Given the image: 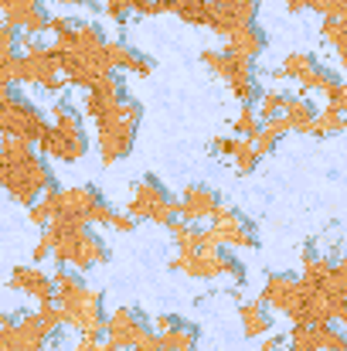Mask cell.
Returning a JSON list of instances; mask_svg holds the SVG:
<instances>
[{"label": "cell", "instance_id": "6da1fadb", "mask_svg": "<svg viewBox=\"0 0 347 351\" xmlns=\"http://www.w3.org/2000/svg\"><path fill=\"white\" fill-rule=\"evenodd\" d=\"M96 123V147H99V160L116 164L133 150L136 140V126H140V106L133 99H119Z\"/></svg>", "mask_w": 347, "mask_h": 351}, {"label": "cell", "instance_id": "7a4b0ae2", "mask_svg": "<svg viewBox=\"0 0 347 351\" xmlns=\"http://www.w3.org/2000/svg\"><path fill=\"white\" fill-rule=\"evenodd\" d=\"M48 133L41 136V143H38V150L44 154V157H51V160H65V164H75V160H82L86 157V150H89V136H86V130H82V119L79 113L68 106V103H55L51 106V113H48Z\"/></svg>", "mask_w": 347, "mask_h": 351}, {"label": "cell", "instance_id": "3957f363", "mask_svg": "<svg viewBox=\"0 0 347 351\" xmlns=\"http://www.w3.org/2000/svg\"><path fill=\"white\" fill-rule=\"evenodd\" d=\"M17 45H21V82L24 86H38L44 93H62L68 86L62 79L58 51L51 45H38L34 34H17Z\"/></svg>", "mask_w": 347, "mask_h": 351}, {"label": "cell", "instance_id": "277c9868", "mask_svg": "<svg viewBox=\"0 0 347 351\" xmlns=\"http://www.w3.org/2000/svg\"><path fill=\"white\" fill-rule=\"evenodd\" d=\"M48 117L31 103V99H24V96H14V93H7L3 99H0V136H21V140H27V143H41V136L48 133Z\"/></svg>", "mask_w": 347, "mask_h": 351}, {"label": "cell", "instance_id": "5b68a950", "mask_svg": "<svg viewBox=\"0 0 347 351\" xmlns=\"http://www.w3.org/2000/svg\"><path fill=\"white\" fill-rule=\"evenodd\" d=\"M201 62L229 82L238 103H252L259 96V79H255V65H252L255 58H242L229 48H222V51H201Z\"/></svg>", "mask_w": 347, "mask_h": 351}, {"label": "cell", "instance_id": "8992f818", "mask_svg": "<svg viewBox=\"0 0 347 351\" xmlns=\"http://www.w3.org/2000/svg\"><path fill=\"white\" fill-rule=\"evenodd\" d=\"M3 188H7V195H10L14 202L34 205L38 195H44L48 188H55V178H51V167L44 164V157L31 154V157L21 160V164H7Z\"/></svg>", "mask_w": 347, "mask_h": 351}, {"label": "cell", "instance_id": "52a82bcc", "mask_svg": "<svg viewBox=\"0 0 347 351\" xmlns=\"http://www.w3.org/2000/svg\"><path fill=\"white\" fill-rule=\"evenodd\" d=\"M126 212L133 219H150L160 226H170L177 219V198H170V191L157 181V178H143L126 205Z\"/></svg>", "mask_w": 347, "mask_h": 351}, {"label": "cell", "instance_id": "ba28073f", "mask_svg": "<svg viewBox=\"0 0 347 351\" xmlns=\"http://www.w3.org/2000/svg\"><path fill=\"white\" fill-rule=\"evenodd\" d=\"M218 208H222L218 195H215L211 188H205V184H188L184 195L177 198V215H181L184 222H194V226L205 222V219H215Z\"/></svg>", "mask_w": 347, "mask_h": 351}, {"label": "cell", "instance_id": "9c48e42d", "mask_svg": "<svg viewBox=\"0 0 347 351\" xmlns=\"http://www.w3.org/2000/svg\"><path fill=\"white\" fill-rule=\"evenodd\" d=\"M106 338L116 348H136L146 338V321L133 311H116L113 317L106 321Z\"/></svg>", "mask_w": 347, "mask_h": 351}, {"label": "cell", "instance_id": "30bf717a", "mask_svg": "<svg viewBox=\"0 0 347 351\" xmlns=\"http://www.w3.org/2000/svg\"><path fill=\"white\" fill-rule=\"evenodd\" d=\"M10 287L21 290V293H27V297H34L38 304L55 300V283H51V276H44L38 266H17V269L10 273Z\"/></svg>", "mask_w": 347, "mask_h": 351}, {"label": "cell", "instance_id": "8fae6325", "mask_svg": "<svg viewBox=\"0 0 347 351\" xmlns=\"http://www.w3.org/2000/svg\"><path fill=\"white\" fill-rule=\"evenodd\" d=\"M225 48L242 55V58H259L262 48H266V34L255 27V21H248V24H242V27L225 34Z\"/></svg>", "mask_w": 347, "mask_h": 351}, {"label": "cell", "instance_id": "7c38bea8", "mask_svg": "<svg viewBox=\"0 0 347 351\" xmlns=\"http://www.w3.org/2000/svg\"><path fill=\"white\" fill-rule=\"evenodd\" d=\"M300 293H303V283H296L290 276H269L266 280V290H262V304H269L276 311H290Z\"/></svg>", "mask_w": 347, "mask_h": 351}, {"label": "cell", "instance_id": "4fadbf2b", "mask_svg": "<svg viewBox=\"0 0 347 351\" xmlns=\"http://www.w3.org/2000/svg\"><path fill=\"white\" fill-rule=\"evenodd\" d=\"M164 7L174 10V14H177L181 21H188V24L208 27V21H211V0H164Z\"/></svg>", "mask_w": 347, "mask_h": 351}, {"label": "cell", "instance_id": "5bb4252c", "mask_svg": "<svg viewBox=\"0 0 347 351\" xmlns=\"http://www.w3.org/2000/svg\"><path fill=\"white\" fill-rule=\"evenodd\" d=\"M313 117H317L313 103H307V99H300V96H290V99H286V106H283V119L290 123V130H293V133H310Z\"/></svg>", "mask_w": 347, "mask_h": 351}, {"label": "cell", "instance_id": "9a60e30c", "mask_svg": "<svg viewBox=\"0 0 347 351\" xmlns=\"http://www.w3.org/2000/svg\"><path fill=\"white\" fill-rule=\"evenodd\" d=\"M242 328H245L248 338H259V335H266L272 328V317H269V311L262 304H245L242 307Z\"/></svg>", "mask_w": 347, "mask_h": 351}, {"label": "cell", "instance_id": "2e32d148", "mask_svg": "<svg viewBox=\"0 0 347 351\" xmlns=\"http://www.w3.org/2000/svg\"><path fill=\"white\" fill-rule=\"evenodd\" d=\"M259 157H262V154L255 150V143L245 140V136H238V143H235V150H231L229 160H231V167H235L238 174H248V171L259 164Z\"/></svg>", "mask_w": 347, "mask_h": 351}, {"label": "cell", "instance_id": "e0dca14e", "mask_svg": "<svg viewBox=\"0 0 347 351\" xmlns=\"http://www.w3.org/2000/svg\"><path fill=\"white\" fill-rule=\"evenodd\" d=\"M344 130V113L341 110H334V106H327V110H320L313 123H310V133L313 136H331V133H341Z\"/></svg>", "mask_w": 347, "mask_h": 351}, {"label": "cell", "instance_id": "ac0fdd59", "mask_svg": "<svg viewBox=\"0 0 347 351\" xmlns=\"http://www.w3.org/2000/svg\"><path fill=\"white\" fill-rule=\"evenodd\" d=\"M259 123H262V119H259V113H255V106H252V103H242L238 117H235V123H231V133L252 140V136L259 133Z\"/></svg>", "mask_w": 347, "mask_h": 351}, {"label": "cell", "instance_id": "d6986e66", "mask_svg": "<svg viewBox=\"0 0 347 351\" xmlns=\"http://www.w3.org/2000/svg\"><path fill=\"white\" fill-rule=\"evenodd\" d=\"M286 99H290V96H283V93H276V89L262 93V96H259V103H255V113H259V119L283 117V106H286Z\"/></svg>", "mask_w": 347, "mask_h": 351}, {"label": "cell", "instance_id": "ffe728a7", "mask_svg": "<svg viewBox=\"0 0 347 351\" xmlns=\"http://www.w3.org/2000/svg\"><path fill=\"white\" fill-rule=\"evenodd\" d=\"M129 14L136 17H157V14H167L164 0H129Z\"/></svg>", "mask_w": 347, "mask_h": 351}, {"label": "cell", "instance_id": "44dd1931", "mask_svg": "<svg viewBox=\"0 0 347 351\" xmlns=\"http://www.w3.org/2000/svg\"><path fill=\"white\" fill-rule=\"evenodd\" d=\"M286 7H290L293 14H300V10H310V0H286Z\"/></svg>", "mask_w": 347, "mask_h": 351}, {"label": "cell", "instance_id": "7402d4cb", "mask_svg": "<svg viewBox=\"0 0 347 351\" xmlns=\"http://www.w3.org/2000/svg\"><path fill=\"white\" fill-rule=\"evenodd\" d=\"M279 348H283V338H266L259 351H279Z\"/></svg>", "mask_w": 347, "mask_h": 351}, {"label": "cell", "instance_id": "603a6c76", "mask_svg": "<svg viewBox=\"0 0 347 351\" xmlns=\"http://www.w3.org/2000/svg\"><path fill=\"white\" fill-rule=\"evenodd\" d=\"M3 178H7V160L0 157V188H3Z\"/></svg>", "mask_w": 347, "mask_h": 351}]
</instances>
